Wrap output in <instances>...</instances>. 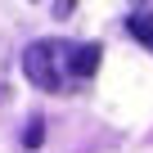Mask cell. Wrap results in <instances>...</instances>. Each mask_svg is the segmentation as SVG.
<instances>
[{
  "label": "cell",
  "instance_id": "obj_1",
  "mask_svg": "<svg viewBox=\"0 0 153 153\" xmlns=\"http://www.w3.org/2000/svg\"><path fill=\"white\" fill-rule=\"evenodd\" d=\"M63 41H36L23 50V72L27 81H36V90H59V76H63Z\"/></svg>",
  "mask_w": 153,
  "mask_h": 153
},
{
  "label": "cell",
  "instance_id": "obj_2",
  "mask_svg": "<svg viewBox=\"0 0 153 153\" xmlns=\"http://www.w3.org/2000/svg\"><path fill=\"white\" fill-rule=\"evenodd\" d=\"M63 63H68L72 76H95L99 63H104V50L99 45H86V41H72V45H63Z\"/></svg>",
  "mask_w": 153,
  "mask_h": 153
},
{
  "label": "cell",
  "instance_id": "obj_3",
  "mask_svg": "<svg viewBox=\"0 0 153 153\" xmlns=\"http://www.w3.org/2000/svg\"><path fill=\"white\" fill-rule=\"evenodd\" d=\"M126 32H131L140 45H149V50H153V14H149V9L131 14V18H126Z\"/></svg>",
  "mask_w": 153,
  "mask_h": 153
},
{
  "label": "cell",
  "instance_id": "obj_4",
  "mask_svg": "<svg viewBox=\"0 0 153 153\" xmlns=\"http://www.w3.org/2000/svg\"><path fill=\"white\" fill-rule=\"evenodd\" d=\"M41 140H45V126H41V117H36V122L27 126V149H36Z\"/></svg>",
  "mask_w": 153,
  "mask_h": 153
},
{
  "label": "cell",
  "instance_id": "obj_5",
  "mask_svg": "<svg viewBox=\"0 0 153 153\" xmlns=\"http://www.w3.org/2000/svg\"><path fill=\"white\" fill-rule=\"evenodd\" d=\"M54 14H59V18H68V14H72V0H54Z\"/></svg>",
  "mask_w": 153,
  "mask_h": 153
}]
</instances>
